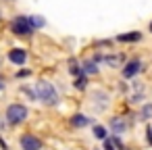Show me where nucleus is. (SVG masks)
Listing matches in <instances>:
<instances>
[{
  "mask_svg": "<svg viewBox=\"0 0 152 150\" xmlns=\"http://www.w3.org/2000/svg\"><path fill=\"white\" fill-rule=\"evenodd\" d=\"M36 92H38V98L44 102V104H50V106H54L56 102H58V94H56V90H54V86L52 83H48V81H38V86H36Z\"/></svg>",
  "mask_w": 152,
  "mask_h": 150,
  "instance_id": "nucleus-1",
  "label": "nucleus"
},
{
  "mask_svg": "<svg viewBox=\"0 0 152 150\" xmlns=\"http://www.w3.org/2000/svg\"><path fill=\"white\" fill-rule=\"evenodd\" d=\"M11 27H13V34L19 36V38H25V36H31V34H34V27H31V23H29V17H25V15L15 17Z\"/></svg>",
  "mask_w": 152,
  "mask_h": 150,
  "instance_id": "nucleus-2",
  "label": "nucleus"
},
{
  "mask_svg": "<svg viewBox=\"0 0 152 150\" xmlns=\"http://www.w3.org/2000/svg\"><path fill=\"white\" fill-rule=\"evenodd\" d=\"M27 106H23V104H11L9 108H7V121L11 123V125H19V123H23L25 119H27Z\"/></svg>",
  "mask_w": 152,
  "mask_h": 150,
  "instance_id": "nucleus-3",
  "label": "nucleus"
},
{
  "mask_svg": "<svg viewBox=\"0 0 152 150\" xmlns=\"http://www.w3.org/2000/svg\"><path fill=\"white\" fill-rule=\"evenodd\" d=\"M42 140L34 133H23L21 135V148L23 150H42Z\"/></svg>",
  "mask_w": 152,
  "mask_h": 150,
  "instance_id": "nucleus-4",
  "label": "nucleus"
},
{
  "mask_svg": "<svg viewBox=\"0 0 152 150\" xmlns=\"http://www.w3.org/2000/svg\"><path fill=\"white\" fill-rule=\"evenodd\" d=\"M140 69H142V63H140L137 59H133V61H129V63L123 67V77H125V79H131V77H135V75L140 73Z\"/></svg>",
  "mask_w": 152,
  "mask_h": 150,
  "instance_id": "nucleus-5",
  "label": "nucleus"
},
{
  "mask_svg": "<svg viewBox=\"0 0 152 150\" xmlns=\"http://www.w3.org/2000/svg\"><path fill=\"white\" fill-rule=\"evenodd\" d=\"M9 61L15 63V65H23V63L27 61V52H25L23 48H13V50L9 52Z\"/></svg>",
  "mask_w": 152,
  "mask_h": 150,
  "instance_id": "nucleus-6",
  "label": "nucleus"
},
{
  "mask_svg": "<svg viewBox=\"0 0 152 150\" xmlns=\"http://www.w3.org/2000/svg\"><path fill=\"white\" fill-rule=\"evenodd\" d=\"M100 61H102V56H100V54H98V56H94L92 61H86V63H83V69H81V71H83L86 75L98 73V63H100Z\"/></svg>",
  "mask_w": 152,
  "mask_h": 150,
  "instance_id": "nucleus-7",
  "label": "nucleus"
},
{
  "mask_svg": "<svg viewBox=\"0 0 152 150\" xmlns=\"http://www.w3.org/2000/svg\"><path fill=\"white\" fill-rule=\"evenodd\" d=\"M110 127H113V131L119 135V133H125V129H127V123H125L121 117H115V119L110 121Z\"/></svg>",
  "mask_w": 152,
  "mask_h": 150,
  "instance_id": "nucleus-8",
  "label": "nucleus"
},
{
  "mask_svg": "<svg viewBox=\"0 0 152 150\" xmlns=\"http://www.w3.org/2000/svg\"><path fill=\"white\" fill-rule=\"evenodd\" d=\"M102 61H104L108 67H119V65L123 63V56H121V54H106V56H102Z\"/></svg>",
  "mask_w": 152,
  "mask_h": 150,
  "instance_id": "nucleus-9",
  "label": "nucleus"
},
{
  "mask_svg": "<svg viewBox=\"0 0 152 150\" xmlns=\"http://www.w3.org/2000/svg\"><path fill=\"white\" fill-rule=\"evenodd\" d=\"M71 123H73V127H86V125H90V119L83 117V115H73Z\"/></svg>",
  "mask_w": 152,
  "mask_h": 150,
  "instance_id": "nucleus-10",
  "label": "nucleus"
},
{
  "mask_svg": "<svg viewBox=\"0 0 152 150\" xmlns=\"http://www.w3.org/2000/svg\"><path fill=\"white\" fill-rule=\"evenodd\" d=\"M140 38H142V34H140V31H131V34H125V36H119L117 40H119V42H137Z\"/></svg>",
  "mask_w": 152,
  "mask_h": 150,
  "instance_id": "nucleus-11",
  "label": "nucleus"
},
{
  "mask_svg": "<svg viewBox=\"0 0 152 150\" xmlns=\"http://www.w3.org/2000/svg\"><path fill=\"white\" fill-rule=\"evenodd\" d=\"M94 135H96L98 140H106V129H104L102 125H96V127H94Z\"/></svg>",
  "mask_w": 152,
  "mask_h": 150,
  "instance_id": "nucleus-12",
  "label": "nucleus"
},
{
  "mask_svg": "<svg viewBox=\"0 0 152 150\" xmlns=\"http://www.w3.org/2000/svg\"><path fill=\"white\" fill-rule=\"evenodd\" d=\"M86 86H88V79H86L83 75L75 79V88H77V90H86Z\"/></svg>",
  "mask_w": 152,
  "mask_h": 150,
  "instance_id": "nucleus-13",
  "label": "nucleus"
},
{
  "mask_svg": "<svg viewBox=\"0 0 152 150\" xmlns=\"http://www.w3.org/2000/svg\"><path fill=\"white\" fill-rule=\"evenodd\" d=\"M29 23H31V27H42V25H44V19H40V17H31Z\"/></svg>",
  "mask_w": 152,
  "mask_h": 150,
  "instance_id": "nucleus-14",
  "label": "nucleus"
},
{
  "mask_svg": "<svg viewBox=\"0 0 152 150\" xmlns=\"http://www.w3.org/2000/svg\"><path fill=\"white\" fill-rule=\"evenodd\" d=\"M150 115H152V104H150V106H144V110H142V117H146V119H148Z\"/></svg>",
  "mask_w": 152,
  "mask_h": 150,
  "instance_id": "nucleus-15",
  "label": "nucleus"
},
{
  "mask_svg": "<svg viewBox=\"0 0 152 150\" xmlns=\"http://www.w3.org/2000/svg\"><path fill=\"white\" fill-rule=\"evenodd\" d=\"M146 140H148V144L152 146V129H150V127L146 129Z\"/></svg>",
  "mask_w": 152,
  "mask_h": 150,
  "instance_id": "nucleus-16",
  "label": "nucleus"
},
{
  "mask_svg": "<svg viewBox=\"0 0 152 150\" xmlns=\"http://www.w3.org/2000/svg\"><path fill=\"white\" fill-rule=\"evenodd\" d=\"M104 146H106V150H113V146H110V140H104Z\"/></svg>",
  "mask_w": 152,
  "mask_h": 150,
  "instance_id": "nucleus-17",
  "label": "nucleus"
},
{
  "mask_svg": "<svg viewBox=\"0 0 152 150\" xmlns=\"http://www.w3.org/2000/svg\"><path fill=\"white\" fill-rule=\"evenodd\" d=\"M0 90H4V79L0 77Z\"/></svg>",
  "mask_w": 152,
  "mask_h": 150,
  "instance_id": "nucleus-18",
  "label": "nucleus"
},
{
  "mask_svg": "<svg viewBox=\"0 0 152 150\" xmlns=\"http://www.w3.org/2000/svg\"><path fill=\"white\" fill-rule=\"evenodd\" d=\"M150 31H152V23H150Z\"/></svg>",
  "mask_w": 152,
  "mask_h": 150,
  "instance_id": "nucleus-19",
  "label": "nucleus"
}]
</instances>
